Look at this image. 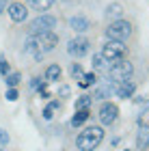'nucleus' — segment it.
Segmentation results:
<instances>
[{
	"instance_id": "nucleus-29",
	"label": "nucleus",
	"mask_w": 149,
	"mask_h": 151,
	"mask_svg": "<svg viewBox=\"0 0 149 151\" xmlns=\"http://www.w3.org/2000/svg\"><path fill=\"white\" fill-rule=\"evenodd\" d=\"M6 11V0H0V15Z\"/></svg>"
},
{
	"instance_id": "nucleus-7",
	"label": "nucleus",
	"mask_w": 149,
	"mask_h": 151,
	"mask_svg": "<svg viewBox=\"0 0 149 151\" xmlns=\"http://www.w3.org/2000/svg\"><path fill=\"white\" fill-rule=\"evenodd\" d=\"M89 50H91V41L86 37H76L67 43V52L73 58H82L84 54H89Z\"/></svg>"
},
{
	"instance_id": "nucleus-5",
	"label": "nucleus",
	"mask_w": 149,
	"mask_h": 151,
	"mask_svg": "<svg viewBox=\"0 0 149 151\" xmlns=\"http://www.w3.org/2000/svg\"><path fill=\"white\" fill-rule=\"evenodd\" d=\"M125 54V45L123 41L119 39H108L104 45H101V56L108 58V60H117V58H123Z\"/></svg>"
},
{
	"instance_id": "nucleus-4",
	"label": "nucleus",
	"mask_w": 149,
	"mask_h": 151,
	"mask_svg": "<svg viewBox=\"0 0 149 151\" xmlns=\"http://www.w3.org/2000/svg\"><path fill=\"white\" fill-rule=\"evenodd\" d=\"M132 35V24L127 19H114L110 22V26L106 28V37L108 39H119V41H125L127 37Z\"/></svg>"
},
{
	"instance_id": "nucleus-22",
	"label": "nucleus",
	"mask_w": 149,
	"mask_h": 151,
	"mask_svg": "<svg viewBox=\"0 0 149 151\" xmlns=\"http://www.w3.org/2000/svg\"><path fill=\"white\" fill-rule=\"evenodd\" d=\"M58 108H60V104H58V101H50V104L43 108V119H45V121H50L52 116H54V112L58 110Z\"/></svg>"
},
{
	"instance_id": "nucleus-12",
	"label": "nucleus",
	"mask_w": 149,
	"mask_h": 151,
	"mask_svg": "<svg viewBox=\"0 0 149 151\" xmlns=\"http://www.w3.org/2000/svg\"><path fill=\"white\" fill-rule=\"evenodd\" d=\"M69 28L73 32H86V30L91 28V22L86 17H82V15H76V17L69 19Z\"/></svg>"
},
{
	"instance_id": "nucleus-26",
	"label": "nucleus",
	"mask_w": 149,
	"mask_h": 151,
	"mask_svg": "<svg viewBox=\"0 0 149 151\" xmlns=\"http://www.w3.org/2000/svg\"><path fill=\"white\" fill-rule=\"evenodd\" d=\"M6 101H17V97H19V93H17V88L13 86V88H6Z\"/></svg>"
},
{
	"instance_id": "nucleus-19",
	"label": "nucleus",
	"mask_w": 149,
	"mask_h": 151,
	"mask_svg": "<svg viewBox=\"0 0 149 151\" xmlns=\"http://www.w3.org/2000/svg\"><path fill=\"white\" fill-rule=\"evenodd\" d=\"M19 80H22V73H19V71H9V73L4 76V84L9 86V88L17 86V84H19Z\"/></svg>"
},
{
	"instance_id": "nucleus-16",
	"label": "nucleus",
	"mask_w": 149,
	"mask_h": 151,
	"mask_svg": "<svg viewBox=\"0 0 149 151\" xmlns=\"http://www.w3.org/2000/svg\"><path fill=\"white\" fill-rule=\"evenodd\" d=\"M110 95H112V82L106 84V86H97L95 93H93V99H101V101H104V99L110 97Z\"/></svg>"
},
{
	"instance_id": "nucleus-11",
	"label": "nucleus",
	"mask_w": 149,
	"mask_h": 151,
	"mask_svg": "<svg viewBox=\"0 0 149 151\" xmlns=\"http://www.w3.org/2000/svg\"><path fill=\"white\" fill-rule=\"evenodd\" d=\"M149 147V123H143V119H138V132H136V149L145 151Z\"/></svg>"
},
{
	"instance_id": "nucleus-10",
	"label": "nucleus",
	"mask_w": 149,
	"mask_h": 151,
	"mask_svg": "<svg viewBox=\"0 0 149 151\" xmlns=\"http://www.w3.org/2000/svg\"><path fill=\"white\" fill-rule=\"evenodd\" d=\"M112 91H114V95L117 97H121V99H127V97H132L134 95V91H136V84L127 78V80H123V82H117V84H112Z\"/></svg>"
},
{
	"instance_id": "nucleus-28",
	"label": "nucleus",
	"mask_w": 149,
	"mask_h": 151,
	"mask_svg": "<svg viewBox=\"0 0 149 151\" xmlns=\"http://www.w3.org/2000/svg\"><path fill=\"white\" fill-rule=\"evenodd\" d=\"M41 84H45V78H43V80H41V78H32V80H30V86L35 88V91H37Z\"/></svg>"
},
{
	"instance_id": "nucleus-8",
	"label": "nucleus",
	"mask_w": 149,
	"mask_h": 151,
	"mask_svg": "<svg viewBox=\"0 0 149 151\" xmlns=\"http://www.w3.org/2000/svg\"><path fill=\"white\" fill-rule=\"evenodd\" d=\"M117 116H119L117 104H110V101L101 104V108H99V121H101V125H112V123L117 121Z\"/></svg>"
},
{
	"instance_id": "nucleus-30",
	"label": "nucleus",
	"mask_w": 149,
	"mask_h": 151,
	"mask_svg": "<svg viewBox=\"0 0 149 151\" xmlns=\"http://www.w3.org/2000/svg\"><path fill=\"white\" fill-rule=\"evenodd\" d=\"M123 151H130V149H123Z\"/></svg>"
},
{
	"instance_id": "nucleus-9",
	"label": "nucleus",
	"mask_w": 149,
	"mask_h": 151,
	"mask_svg": "<svg viewBox=\"0 0 149 151\" xmlns=\"http://www.w3.org/2000/svg\"><path fill=\"white\" fill-rule=\"evenodd\" d=\"M6 13H9V17L15 24H22V22H26V17H28V9H26V4H22V2H11L6 6Z\"/></svg>"
},
{
	"instance_id": "nucleus-20",
	"label": "nucleus",
	"mask_w": 149,
	"mask_h": 151,
	"mask_svg": "<svg viewBox=\"0 0 149 151\" xmlns=\"http://www.w3.org/2000/svg\"><path fill=\"white\" fill-rule=\"evenodd\" d=\"M95 82H97V73H95V71H91V73H84L82 78L78 80V86L86 88V86H93Z\"/></svg>"
},
{
	"instance_id": "nucleus-2",
	"label": "nucleus",
	"mask_w": 149,
	"mask_h": 151,
	"mask_svg": "<svg viewBox=\"0 0 149 151\" xmlns=\"http://www.w3.org/2000/svg\"><path fill=\"white\" fill-rule=\"evenodd\" d=\"M101 140H104V129L99 125H91V127H86V129H82V132L78 134L76 147L80 151H95Z\"/></svg>"
},
{
	"instance_id": "nucleus-18",
	"label": "nucleus",
	"mask_w": 149,
	"mask_h": 151,
	"mask_svg": "<svg viewBox=\"0 0 149 151\" xmlns=\"http://www.w3.org/2000/svg\"><path fill=\"white\" fill-rule=\"evenodd\" d=\"M28 2L35 11H48L54 6V0H28Z\"/></svg>"
},
{
	"instance_id": "nucleus-25",
	"label": "nucleus",
	"mask_w": 149,
	"mask_h": 151,
	"mask_svg": "<svg viewBox=\"0 0 149 151\" xmlns=\"http://www.w3.org/2000/svg\"><path fill=\"white\" fill-rule=\"evenodd\" d=\"M6 145H9V134H6L4 129L0 127V151H4V149H6Z\"/></svg>"
},
{
	"instance_id": "nucleus-27",
	"label": "nucleus",
	"mask_w": 149,
	"mask_h": 151,
	"mask_svg": "<svg viewBox=\"0 0 149 151\" xmlns=\"http://www.w3.org/2000/svg\"><path fill=\"white\" fill-rule=\"evenodd\" d=\"M56 93H58V97H69V95H71V88L67 86V84H60Z\"/></svg>"
},
{
	"instance_id": "nucleus-13",
	"label": "nucleus",
	"mask_w": 149,
	"mask_h": 151,
	"mask_svg": "<svg viewBox=\"0 0 149 151\" xmlns=\"http://www.w3.org/2000/svg\"><path fill=\"white\" fill-rule=\"evenodd\" d=\"M110 65H112V60L104 58L101 54H93V69H95V71H104V73H108Z\"/></svg>"
},
{
	"instance_id": "nucleus-15",
	"label": "nucleus",
	"mask_w": 149,
	"mask_h": 151,
	"mask_svg": "<svg viewBox=\"0 0 149 151\" xmlns=\"http://www.w3.org/2000/svg\"><path fill=\"white\" fill-rule=\"evenodd\" d=\"M91 116V110L89 108H82V110H76V114H73V119H71V125L73 127H78V125H82V123L86 121Z\"/></svg>"
},
{
	"instance_id": "nucleus-21",
	"label": "nucleus",
	"mask_w": 149,
	"mask_h": 151,
	"mask_svg": "<svg viewBox=\"0 0 149 151\" xmlns=\"http://www.w3.org/2000/svg\"><path fill=\"white\" fill-rule=\"evenodd\" d=\"M93 104V95H80L76 99V110H82V108H91Z\"/></svg>"
},
{
	"instance_id": "nucleus-3",
	"label": "nucleus",
	"mask_w": 149,
	"mask_h": 151,
	"mask_svg": "<svg viewBox=\"0 0 149 151\" xmlns=\"http://www.w3.org/2000/svg\"><path fill=\"white\" fill-rule=\"evenodd\" d=\"M132 73H134V65L130 60L117 58V60H112L110 69H108V78H110L112 84H117V82H123L127 78H132Z\"/></svg>"
},
{
	"instance_id": "nucleus-23",
	"label": "nucleus",
	"mask_w": 149,
	"mask_h": 151,
	"mask_svg": "<svg viewBox=\"0 0 149 151\" xmlns=\"http://www.w3.org/2000/svg\"><path fill=\"white\" fill-rule=\"evenodd\" d=\"M69 71H71V76H73V78H76V80H80V78H82V76H84V71H82V67H80V63H73Z\"/></svg>"
},
{
	"instance_id": "nucleus-1",
	"label": "nucleus",
	"mask_w": 149,
	"mask_h": 151,
	"mask_svg": "<svg viewBox=\"0 0 149 151\" xmlns=\"http://www.w3.org/2000/svg\"><path fill=\"white\" fill-rule=\"evenodd\" d=\"M56 45H58V35H56L54 30H48V32H37V35H30L28 39H26L24 50H26V54H30V56H35L37 60H41L43 54L52 52Z\"/></svg>"
},
{
	"instance_id": "nucleus-17",
	"label": "nucleus",
	"mask_w": 149,
	"mask_h": 151,
	"mask_svg": "<svg viewBox=\"0 0 149 151\" xmlns=\"http://www.w3.org/2000/svg\"><path fill=\"white\" fill-rule=\"evenodd\" d=\"M106 15H108V17L119 19L121 15H123V4H121V2H112V4H108V6H106Z\"/></svg>"
},
{
	"instance_id": "nucleus-14",
	"label": "nucleus",
	"mask_w": 149,
	"mask_h": 151,
	"mask_svg": "<svg viewBox=\"0 0 149 151\" xmlns=\"http://www.w3.org/2000/svg\"><path fill=\"white\" fill-rule=\"evenodd\" d=\"M60 76H63V69H60L58 65H48V69H45V82H48V84L58 82Z\"/></svg>"
},
{
	"instance_id": "nucleus-6",
	"label": "nucleus",
	"mask_w": 149,
	"mask_h": 151,
	"mask_svg": "<svg viewBox=\"0 0 149 151\" xmlns=\"http://www.w3.org/2000/svg\"><path fill=\"white\" fill-rule=\"evenodd\" d=\"M56 17L54 15H39V17H35L30 22V26H28V32L30 35H37V32H48V30H54L56 28Z\"/></svg>"
},
{
	"instance_id": "nucleus-24",
	"label": "nucleus",
	"mask_w": 149,
	"mask_h": 151,
	"mask_svg": "<svg viewBox=\"0 0 149 151\" xmlns=\"http://www.w3.org/2000/svg\"><path fill=\"white\" fill-rule=\"evenodd\" d=\"M9 71H11V65H9V60H6V58L2 56V54H0V73H2V76H6Z\"/></svg>"
}]
</instances>
